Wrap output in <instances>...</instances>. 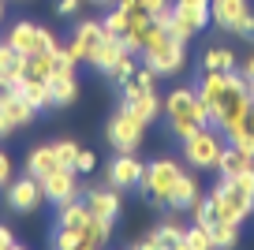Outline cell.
Returning <instances> with one entry per match:
<instances>
[{
    "instance_id": "6da1fadb",
    "label": "cell",
    "mask_w": 254,
    "mask_h": 250,
    "mask_svg": "<svg viewBox=\"0 0 254 250\" xmlns=\"http://www.w3.org/2000/svg\"><path fill=\"white\" fill-rule=\"evenodd\" d=\"M194 90H198V97L206 101L209 124H213L217 131L239 124V120L247 116V109L254 105L251 82L243 78V71H239V75H236V71H206Z\"/></svg>"
},
{
    "instance_id": "7a4b0ae2",
    "label": "cell",
    "mask_w": 254,
    "mask_h": 250,
    "mask_svg": "<svg viewBox=\"0 0 254 250\" xmlns=\"http://www.w3.org/2000/svg\"><path fill=\"white\" fill-rule=\"evenodd\" d=\"M165 120H168V131L183 142V138H190V134L198 131V127L209 124V109H206V101L198 97L194 86H176L172 94L165 97Z\"/></svg>"
},
{
    "instance_id": "3957f363",
    "label": "cell",
    "mask_w": 254,
    "mask_h": 250,
    "mask_svg": "<svg viewBox=\"0 0 254 250\" xmlns=\"http://www.w3.org/2000/svg\"><path fill=\"white\" fill-rule=\"evenodd\" d=\"M209 202H213L217 220H228V224H243L254 213V194L239 180H221L209 190Z\"/></svg>"
},
{
    "instance_id": "277c9868",
    "label": "cell",
    "mask_w": 254,
    "mask_h": 250,
    "mask_svg": "<svg viewBox=\"0 0 254 250\" xmlns=\"http://www.w3.org/2000/svg\"><path fill=\"white\" fill-rule=\"evenodd\" d=\"M221 153H224V138L213 124L198 127L190 138H183V161L194 164V172H217Z\"/></svg>"
},
{
    "instance_id": "5b68a950",
    "label": "cell",
    "mask_w": 254,
    "mask_h": 250,
    "mask_svg": "<svg viewBox=\"0 0 254 250\" xmlns=\"http://www.w3.org/2000/svg\"><path fill=\"white\" fill-rule=\"evenodd\" d=\"M209 19L224 34H236L243 41H254V8L251 0H209Z\"/></svg>"
},
{
    "instance_id": "8992f818",
    "label": "cell",
    "mask_w": 254,
    "mask_h": 250,
    "mask_svg": "<svg viewBox=\"0 0 254 250\" xmlns=\"http://www.w3.org/2000/svg\"><path fill=\"white\" fill-rule=\"evenodd\" d=\"M142 63H150L157 75H176V71H183V63H187V41L172 38L168 30H161L157 38H153L150 49H142Z\"/></svg>"
},
{
    "instance_id": "52a82bcc",
    "label": "cell",
    "mask_w": 254,
    "mask_h": 250,
    "mask_svg": "<svg viewBox=\"0 0 254 250\" xmlns=\"http://www.w3.org/2000/svg\"><path fill=\"white\" fill-rule=\"evenodd\" d=\"M180 176H183V164L180 161H172V157H157V161L146 164L142 183H138V187H142V194L150 198V202L165 205L168 194H172V187L180 183Z\"/></svg>"
},
{
    "instance_id": "ba28073f",
    "label": "cell",
    "mask_w": 254,
    "mask_h": 250,
    "mask_svg": "<svg viewBox=\"0 0 254 250\" xmlns=\"http://www.w3.org/2000/svg\"><path fill=\"white\" fill-rule=\"evenodd\" d=\"M105 134H109V142H112V149H116V153H138L142 134H146V124H142L131 109H120V112H112Z\"/></svg>"
},
{
    "instance_id": "9c48e42d",
    "label": "cell",
    "mask_w": 254,
    "mask_h": 250,
    "mask_svg": "<svg viewBox=\"0 0 254 250\" xmlns=\"http://www.w3.org/2000/svg\"><path fill=\"white\" fill-rule=\"evenodd\" d=\"M105 34H109V30H105L101 19H82V23H75L71 38L60 45V56H64V60H71V63H86V56L101 45Z\"/></svg>"
},
{
    "instance_id": "30bf717a",
    "label": "cell",
    "mask_w": 254,
    "mask_h": 250,
    "mask_svg": "<svg viewBox=\"0 0 254 250\" xmlns=\"http://www.w3.org/2000/svg\"><path fill=\"white\" fill-rule=\"evenodd\" d=\"M4 41H8L19 56H34V53H45V49H56V45H60V41H56V34L45 30V26H38V23H15Z\"/></svg>"
},
{
    "instance_id": "8fae6325",
    "label": "cell",
    "mask_w": 254,
    "mask_h": 250,
    "mask_svg": "<svg viewBox=\"0 0 254 250\" xmlns=\"http://www.w3.org/2000/svg\"><path fill=\"white\" fill-rule=\"evenodd\" d=\"M41 194H45V202H53V205H64V202L82 198L79 172H75V168H56L53 176H45V180H41Z\"/></svg>"
},
{
    "instance_id": "7c38bea8",
    "label": "cell",
    "mask_w": 254,
    "mask_h": 250,
    "mask_svg": "<svg viewBox=\"0 0 254 250\" xmlns=\"http://www.w3.org/2000/svg\"><path fill=\"white\" fill-rule=\"evenodd\" d=\"M82 202H86V209H90L94 220H109V224H116L120 209H124L116 187H86L82 190Z\"/></svg>"
},
{
    "instance_id": "4fadbf2b",
    "label": "cell",
    "mask_w": 254,
    "mask_h": 250,
    "mask_svg": "<svg viewBox=\"0 0 254 250\" xmlns=\"http://www.w3.org/2000/svg\"><path fill=\"white\" fill-rule=\"evenodd\" d=\"M142 172H146V164L135 153H116V161H109V187L135 190L142 183Z\"/></svg>"
},
{
    "instance_id": "5bb4252c",
    "label": "cell",
    "mask_w": 254,
    "mask_h": 250,
    "mask_svg": "<svg viewBox=\"0 0 254 250\" xmlns=\"http://www.w3.org/2000/svg\"><path fill=\"white\" fill-rule=\"evenodd\" d=\"M41 202H45V194H41V183L34 180V176H23V180L8 183V209H15V213H34Z\"/></svg>"
},
{
    "instance_id": "9a60e30c",
    "label": "cell",
    "mask_w": 254,
    "mask_h": 250,
    "mask_svg": "<svg viewBox=\"0 0 254 250\" xmlns=\"http://www.w3.org/2000/svg\"><path fill=\"white\" fill-rule=\"evenodd\" d=\"M124 53H131V49L124 45V38H116V34H105L101 45H97L94 53L86 56V63H90L94 71H101V75H105V71H109V67H112V63H116Z\"/></svg>"
},
{
    "instance_id": "2e32d148",
    "label": "cell",
    "mask_w": 254,
    "mask_h": 250,
    "mask_svg": "<svg viewBox=\"0 0 254 250\" xmlns=\"http://www.w3.org/2000/svg\"><path fill=\"white\" fill-rule=\"evenodd\" d=\"M56 224L60 228H71V232H79V235H86V228H90V209H86V202L82 198H75V202H64V205H56Z\"/></svg>"
},
{
    "instance_id": "e0dca14e",
    "label": "cell",
    "mask_w": 254,
    "mask_h": 250,
    "mask_svg": "<svg viewBox=\"0 0 254 250\" xmlns=\"http://www.w3.org/2000/svg\"><path fill=\"white\" fill-rule=\"evenodd\" d=\"M49 94H53V109H67V105L79 101V78L56 71V75L49 78Z\"/></svg>"
},
{
    "instance_id": "ac0fdd59",
    "label": "cell",
    "mask_w": 254,
    "mask_h": 250,
    "mask_svg": "<svg viewBox=\"0 0 254 250\" xmlns=\"http://www.w3.org/2000/svg\"><path fill=\"white\" fill-rule=\"evenodd\" d=\"M251 168H254V157H251V153H243V149H236V146H228V142H224V153H221V164H217V172H221V180H236V176L251 172Z\"/></svg>"
},
{
    "instance_id": "d6986e66",
    "label": "cell",
    "mask_w": 254,
    "mask_h": 250,
    "mask_svg": "<svg viewBox=\"0 0 254 250\" xmlns=\"http://www.w3.org/2000/svg\"><path fill=\"white\" fill-rule=\"evenodd\" d=\"M60 49V45H56ZM56 49H45V53H34V56H23V71L26 78H41V82H49L56 71V63H60V53Z\"/></svg>"
},
{
    "instance_id": "ffe728a7",
    "label": "cell",
    "mask_w": 254,
    "mask_h": 250,
    "mask_svg": "<svg viewBox=\"0 0 254 250\" xmlns=\"http://www.w3.org/2000/svg\"><path fill=\"white\" fill-rule=\"evenodd\" d=\"M56 168H64L60 161H56V149L53 146H38L30 149V157H26V176H34V180H45V176H53Z\"/></svg>"
},
{
    "instance_id": "44dd1931",
    "label": "cell",
    "mask_w": 254,
    "mask_h": 250,
    "mask_svg": "<svg viewBox=\"0 0 254 250\" xmlns=\"http://www.w3.org/2000/svg\"><path fill=\"white\" fill-rule=\"evenodd\" d=\"M202 194V187H198V172H183L180 176V183L172 187V194H168V209H187L194 198Z\"/></svg>"
},
{
    "instance_id": "7402d4cb",
    "label": "cell",
    "mask_w": 254,
    "mask_h": 250,
    "mask_svg": "<svg viewBox=\"0 0 254 250\" xmlns=\"http://www.w3.org/2000/svg\"><path fill=\"white\" fill-rule=\"evenodd\" d=\"M124 109H131L138 120H142L146 127L153 124V120L165 112V101L157 97V90H146V94H138V97H131V101H124Z\"/></svg>"
},
{
    "instance_id": "603a6c76",
    "label": "cell",
    "mask_w": 254,
    "mask_h": 250,
    "mask_svg": "<svg viewBox=\"0 0 254 250\" xmlns=\"http://www.w3.org/2000/svg\"><path fill=\"white\" fill-rule=\"evenodd\" d=\"M157 71L150 67V63H138V71L131 78H127L124 86H120V94H124V101H131V97H138V94H146V90H157Z\"/></svg>"
},
{
    "instance_id": "cb8c5ba5",
    "label": "cell",
    "mask_w": 254,
    "mask_h": 250,
    "mask_svg": "<svg viewBox=\"0 0 254 250\" xmlns=\"http://www.w3.org/2000/svg\"><path fill=\"white\" fill-rule=\"evenodd\" d=\"M19 97H23L30 109H53V94H49V82H41V78H26V82H19Z\"/></svg>"
},
{
    "instance_id": "d4e9b609",
    "label": "cell",
    "mask_w": 254,
    "mask_h": 250,
    "mask_svg": "<svg viewBox=\"0 0 254 250\" xmlns=\"http://www.w3.org/2000/svg\"><path fill=\"white\" fill-rule=\"evenodd\" d=\"M202 71H236V53L228 45H209L202 56Z\"/></svg>"
},
{
    "instance_id": "484cf974",
    "label": "cell",
    "mask_w": 254,
    "mask_h": 250,
    "mask_svg": "<svg viewBox=\"0 0 254 250\" xmlns=\"http://www.w3.org/2000/svg\"><path fill=\"white\" fill-rule=\"evenodd\" d=\"M0 75L15 78V82H26V71H23V56L8 45V41H0Z\"/></svg>"
},
{
    "instance_id": "4316f807",
    "label": "cell",
    "mask_w": 254,
    "mask_h": 250,
    "mask_svg": "<svg viewBox=\"0 0 254 250\" xmlns=\"http://www.w3.org/2000/svg\"><path fill=\"white\" fill-rule=\"evenodd\" d=\"M135 56H138V53H124V56H120V60H116V63H112V67H109V71H105V78H109L112 86H124L127 78H131V75H135V71H138V63H135Z\"/></svg>"
},
{
    "instance_id": "83f0119b",
    "label": "cell",
    "mask_w": 254,
    "mask_h": 250,
    "mask_svg": "<svg viewBox=\"0 0 254 250\" xmlns=\"http://www.w3.org/2000/svg\"><path fill=\"white\" fill-rule=\"evenodd\" d=\"M187 213H190V224H202V228H213V224H217V213H213L209 194H198L194 202L187 205Z\"/></svg>"
},
{
    "instance_id": "f1b7e54d",
    "label": "cell",
    "mask_w": 254,
    "mask_h": 250,
    "mask_svg": "<svg viewBox=\"0 0 254 250\" xmlns=\"http://www.w3.org/2000/svg\"><path fill=\"white\" fill-rule=\"evenodd\" d=\"M0 109H4V116L11 120V127H26V124H30L34 116H38V109H30V105H26V101H23L19 94L11 97L8 105H0Z\"/></svg>"
},
{
    "instance_id": "f546056e",
    "label": "cell",
    "mask_w": 254,
    "mask_h": 250,
    "mask_svg": "<svg viewBox=\"0 0 254 250\" xmlns=\"http://www.w3.org/2000/svg\"><path fill=\"white\" fill-rule=\"evenodd\" d=\"M209 235H213V247L217 250H232L239 243V224H228V220H217L213 228H209Z\"/></svg>"
},
{
    "instance_id": "4dcf8cb0",
    "label": "cell",
    "mask_w": 254,
    "mask_h": 250,
    "mask_svg": "<svg viewBox=\"0 0 254 250\" xmlns=\"http://www.w3.org/2000/svg\"><path fill=\"white\" fill-rule=\"evenodd\" d=\"M224 142L228 146H236V149H243V153H251L254 157V131H247L243 124H232V127H224Z\"/></svg>"
},
{
    "instance_id": "1f68e13d",
    "label": "cell",
    "mask_w": 254,
    "mask_h": 250,
    "mask_svg": "<svg viewBox=\"0 0 254 250\" xmlns=\"http://www.w3.org/2000/svg\"><path fill=\"white\" fill-rule=\"evenodd\" d=\"M183 239H187L190 250H217V247H213V235H209V228H202V224H190L187 232H183Z\"/></svg>"
},
{
    "instance_id": "d6a6232c",
    "label": "cell",
    "mask_w": 254,
    "mask_h": 250,
    "mask_svg": "<svg viewBox=\"0 0 254 250\" xmlns=\"http://www.w3.org/2000/svg\"><path fill=\"white\" fill-rule=\"evenodd\" d=\"M109 235H112V224H109V220H90V228H86V235H82V239H86V243H94V247H101V250H105V243H109Z\"/></svg>"
},
{
    "instance_id": "836d02e7",
    "label": "cell",
    "mask_w": 254,
    "mask_h": 250,
    "mask_svg": "<svg viewBox=\"0 0 254 250\" xmlns=\"http://www.w3.org/2000/svg\"><path fill=\"white\" fill-rule=\"evenodd\" d=\"M53 149H56V161H60L64 168H75V161H79V146H75L71 138H60Z\"/></svg>"
},
{
    "instance_id": "e575fe53",
    "label": "cell",
    "mask_w": 254,
    "mask_h": 250,
    "mask_svg": "<svg viewBox=\"0 0 254 250\" xmlns=\"http://www.w3.org/2000/svg\"><path fill=\"white\" fill-rule=\"evenodd\" d=\"M82 243L79 232H71V228H56L53 232V250H75Z\"/></svg>"
},
{
    "instance_id": "d590c367",
    "label": "cell",
    "mask_w": 254,
    "mask_h": 250,
    "mask_svg": "<svg viewBox=\"0 0 254 250\" xmlns=\"http://www.w3.org/2000/svg\"><path fill=\"white\" fill-rule=\"evenodd\" d=\"M94 168H97V157L90 153V149H79V161H75V172H79V176H90Z\"/></svg>"
},
{
    "instance_id": "8d00e7d4",
    "label": "cell",
    "mask_w": 254,
    "mask_h": 250,
    "mask_svg": "<svg viewBox=\"0 0 254 250\" xmlns=\"http://www.w3.org/2000/svg\"><path fill=\"white\" fill-rule=\"evenodd\" d=\"M82 4L86 0H56V15H64V19H75L82 11Z\"/></svg>"
},
{
    "instance_id": "74e56055",
    "label": "cell",
    "mask_w": 254,
    "mask_h": 250,
    "mask_svg": "<svg viewBox=\"0 0 254 250\" xmlns=\"http://www.w3.org/2000/svg\"><path fill=\"white\" fill-rule=\"evenodd\" d=\"M15 94H19V82H15V78H8V75H0V105H8Z\"/></svg>"
},
{
    "instance_id": "f35d334b",
    "label": "cell",
    "mask_w": 254,
    "mask_h": 250,
    "mask_svg": "<svg viewBox=\"0 0 254 250\" xmlns=\"http://www.w3.org/2000/svg\"><path fill=\"white\" fill-rule=\"evenodd\" d=\"M11 183V157L0 149V187H8Z\"/></svg>"
},
{
    "instance_id": "ab89813d",
    "label": "cell",
    "mask_w": 254,
    "mask_h": 250,
    "mask_svg": "<svg viewBox=\"0 0 254 250\" xmlns=\"http://www.w3.org/2000/svg\"><path fill=\"white\" fill-rule=\"evenodd\" d=\"M11 247H15V235H11L4 224H0V250H11Z\"/></svg>"
},
{
    "instance_id": "60d3db41",
    "label": "cell",
    "mask_w": 254,
    "mask_h": 250,
    "mask_svg": "<svg viewBox=\"0 0 254 250\" xmlns=\"http://www.w3.org/2000/svg\"><path fill=\"white\" fill-rule=\"evenodd\" d=\"M8 134H15V127H11V120L4 116V109H0V138H8Z\"/></svg>"
},
{
    "instance_id": "b9f144b4",
    "label": "cell",
    "mask_w": 254,
    "mask_h": 250,
    "mask_svg": "<svg viewBox=\"0 0 254 250\" xmlns=\"http://www.w3.org/2000/svg\"><path fill=\"white\" fill-rule=\"evenodd\" d=\"M243 78H247V82L254 86V53H251V56L243 60Z\"/></svg>"
},
{
    "instance_id": "7bdbcfd3",
    "label": "cell",
    "mask_w": 254,
    "mask_h": 250,
    "mask_svg": "<svg viewBox=\"0 0 254 250\" xmlns=\"http://www.w3.org/2000/svg\"><path fill=\"white\" fill-rule=\"evenodd\" d=\"M239 124H243V127H247V131H254V105H251V109H247V116H243V120H239Z\"/></svg>"
},
{
    "instance_id": "ee69618b",
    "label": "cell",
    "mask_w": 254,
    "mask_h": 250,
    "mask_svg": "<svg viewBox=\"0 0 254 250\" xmlns=\"http://www.w3.org/2000/svg\"><path fill=\"white\" fill-rule=\"evenodd\" d=\"M86 4H97V8H112L116 0H86Z\"/></svg>"
},
{
    "instance_id": "f6af8a7d",
    "label": "cell",
    "mask_w": 254,
    "mask_h": 250,
    "mask_svg": "<svg viewBox=\"0 0 254 250\" xmlns=\"http://www.w3.org/2000/svg\"><path fill=\"white\" fill-rule=\"evenodd\" d=\"M75 250H101V247H94V243H86V239H82V243H79Z\"/></svg>"
},
{
    "instance_id": "bcb514c9",
    "label": "cell",
    "mask_w": 254,
    "mask_h": 250,
    "mask_svg": "<svg viewBox=\"0 0 254 250\" xmlns=\"http://www.w3.org/2000/svg\"><path fill=\"white\" fill-rule=\"evenodd\" d=\"M0 19H4V0H0Z\"/></svg>"
},
{
    "instance_id": "7dc6e473",
    "label": "cell",
    "mask_w": 254,
    "mask_h": 250,
    "mask_svg": "<svg viewBox=\"0 0 254 250\" xmlns=\"http://www.w3.org/2000/svg\"><path fill=\"white\" fill-rule=\"evenodd\" d=\"M11 250H26V247H19V243H15V247H11Z\"/></svg>"
},
{
    "instance_id": "c3c4849f",
    "label": "cell",
    "mask_w": 254,
    "mask_h": 250,
    "mask_svg": "<svg viewBox=\"0 0 254 250\" xmlns=\"http://www.w3.org/2000/svg\"><path fill=\"white\" fill-rule=\"evenodd\" d=\"M251 94H254V86H251Z\"/></svg>"
}]
</instances>
